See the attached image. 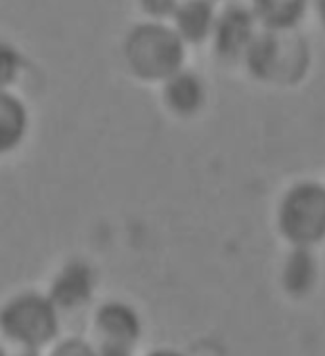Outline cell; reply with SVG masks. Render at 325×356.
<instances>
[{"instance_id":"obj_1","label":"cell","mask_w":325,"mask_h":356,"mask_svg":"<svg viewBox=\"0 0 325 356\" xmlns=\"http://www.w3.org/2000/svg\"><path fill=\"white\" fill-rule=\"evenodd\" d=\"M62 312L48 293L22 289L0 305V339L12 347L44 350L60 337Z\"/></svg>"},{"instance_id":"obj_2","label":"cell","mask_w":325,"mask_h":356,"mask_svg":"<svg viewBox=\"0 0 325 356\" xmlns=\"http://www.w3.org/2000/svg\"><path fill=\"white\" fill-rule=\"evenodd\" d=\"M184 39L174 27L151 19L132 27L124 39V62L136 77L159 81L176 75L186 58Z\"/></svg>"},{"instance_id":"obj_3","label":"cell","mask_w":325,"mask_h":356,"mask_svg":"<svg viewBox=\"0 0 325 356\" xmlns=\"http://www.w3.org/2000/svg\"><path fill=\"white\" fill-rule=\"evenodd\" d=\"M245 62L251 73L262 81L281 83L294 81L308 63V48L291 31L266 29L256 35L245 52Z\"/></svg>"},{"instance_id":"obj_4","label":"cell","mask_w":325,"mask_h":356,"mask_svg":"<svg viewBox=\"0 0 325 356\" xmlns=\"http://www.w3.org/2000/svg\"><path fill=\"white\" fill-rule=\"evenodd\" d=\"M279 230L297 248L325 240V188L302 182L291 188L278 213Z\"/></svg>"},{"instance_id":"obj_5","label":"cell","mask_w":325,"mask_h":356,"mask_svg":"<svg viewBox=\"0 0 325 356\" xmlns=\"http://www.w3.org/2000/svg\"><path fill=\"white\" fill-rule=\"evenodd\" d=\"M255 24V14L245 4H228L222 12H218L210 35L215 39L217 54L224 60L243 58L256 37Z\"/></svg>"},{"instance_id":"obj_6","label":"cell","mask_w":325,"mask_h":356,"mask_svg":"<svg viewBox=\"0 0 325 356\" xmlns=\"http://www.w3.org/2000/svg\"><path fill=\"white\" fill-rule=\"evenodd\" d=\"M94 289H96V276L92 266L85 261L73 259L56 272L47 293L58 310L65 314L86 307L92 301Z\"/></svg>"},{"instance_id":"obj_7","label":"cell","mask_w":325,"mask_h":356,"mask_svg":"<svg viewBox=\"0 0 325 356\" xmlns=\"http://www.w3.org/2000/svg\"><path fill=\"white\" fill-rule=\"evenodd\" d=\"M94 333L98 343H113L136 348L142 337V320L131 305L108 301L94 314Z\"/></svg>"},{"instance_id":"obj_8","label":"cell","mask_w":325,"mask_h":356,"mask_svg":"<svg viewBox=\"0 0 325 356\" xmlns=\"http://www.w3.org/2000/svg\"><path fill=\"white\" fill-rule=\"evenodd\" d=\"M31 127L29 108L10 88H0V157L24 146Z\"/></svg>"},{"instance_id":"obj_9","label":"cell","mask_w":325,"mask_h":356,"mask_svg":"<svg viewBox=\"0 0 325 356\" xmlns=\"http://www.w3.org/2000/svg\"><path fill=\"white\" fill-rule=\"evenodd\" d=\"M174 29L184 42H201L212 35L217 10L210 0H186L174 12Z\"/></svg>"},{"instance_id":"obj_10","label":"cell","mask_w":325,"mask_h":356,"mask_svg":"<svg viewBox=\"0 0 325 356\" xmlns=\"http://www.w3.org/2000/svg\"><path fill=\"white\" fill-rule=\"evenodd\" d=\"M256 22L272 31H291L308 10V0H253Z\"/></svg>"},{"instance_id":"obj_11","label":"cell","mask_w":325,"mask_h":356,"mask_svg":"<svg viewBox=\"0 0 325 356\" xmlns=\"http://www.w3.org/2000/svg\"><path fill=\"white\" fill-rule=\"evenodd\" d=\"M165 102L169 109L178 115H194L205 102V86L192 73L178 71L176 75L167 79Z\"/></svg>"},{"instance_id":"obj_12","label":"cell","mask_w":325,"mask_h":356,"mask_svg":"<svg viewBox=\"0 0 325 356\" xmlns=\"http://www.w3.org/2000/svg\"><path fill=\"white\" fill-rule=\"evenodd\" d=\"M283 287L291 297H306L317 282V263L308 248H297L287 257L283 276Z\"/></svg>"},{"instance_id":"obj_13","label":"cell","mask_w":325,"mask_h":356,"mask_svg":"<svg viewBox=\"0 0 325 356\" xmlns=\"http://www.w3.org/2000/svg\"><path fill=\"white\" fill-rule=\"evenodd\" d=\"M24 67V58L16 48L6 42H0V88L14 85Z\"/></svg>"},{"instance_id":"obj_14","label":"cell","mask_w":325,"mask_h":356,"mask_svg":"<svg viewBox=\"0 0 325 356\" xmlns=\"http://www.w3.org/2000/svg\"><path fill=\"white\" fill-rule=\"evenodd\" d=\"M48 356H98L96 347L78 337H67L56 343Z\"/></svg>"},{"instance_id":"obj_15","label":"cell","mask_w":325,"mask_h":356,"mask_svg":"<svg viewBox=\"0 0 325 356\" xmlns=\"http://www.w3.org/2000/svg\"><path fill=\"white\" fill-rule=\"evenodd\" d=\"M138 4L146 16L162 22L167 17L174 16L180 2L178 0H138Z\"/></svg>"},{"instance_id":"obj_16","label":"cell","mask_w":325,"mask_h":356,"mask_svg":"<svg viewBox=\"0 0 325 356\" xmlns=\"http://www.w3.org/2000/svg\"><path fill=\"white\" fill-rule=\"evenodd\" d=\"M96 353H98V356H134V347L113 345V343H98Z\"/></svg>"},{"instance_id":"obj_17","label":"cell","mask_w":325,"mask_h":356,"mask_svg":"<svg viewBox=\"0 0 325 356\" xmlns=\"http://www.w3.org/2000/svg\"><path fill=\"white\" fill-rule=\"evenodd\" d=\"M146 356H184L178 350H172V348H157V350H151L149 355Z\"/></svg>"},{"instance_id":"obj_18","label":"cell","mask_w":325,"mask_h":356,"mask_svg":"<svg viewBox=\"0 0 325 356\" xmlns=\"http://www.w3.org/2000/svg\"><path fill=\"white\" fill-rule=\"evenodd\" d=\"M316 12L317 17H319V22L325 27V0H316Z\"/></svg>"},{"instance_id":"obj_19","label":"cell","mask_w":325,"mask_h":356,"mask_svg":"<svg viewBox=\"0 0 325 356\" xmlns=\"http://www.w3.org/2000/svg\"><path fill=\"white\" fill-rule=\"evenodd\" d=\"M12 356H42L40 350H27V348H17Z\"/></svg>"},{"instance_id":"obj_20","label":"cell","mask_w":325,"mask_h":356,"mask_svg":"<svg viewBox=\"0 0 325 356\" xmlns=\"http://www.w3.org/2000/svg\"><path fill=\"white\" fill-rule=\"evenodd\" d=\"M0 356H12L8 353V348L4 347V343H2V341H0Z\"/></svg>"}]
</instances>
